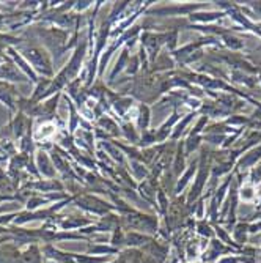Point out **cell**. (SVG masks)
I'll list each match as a JSON object with an SVG mask.
<instances>
[{
    "mask_svg": "<svg viewBox=\"0 0 261 263\" xmlns=\"http://www.w3.org/2000/svg\"><path fill=\"white\" fill-rule=\"evenodd\" d=\"M42 54H45V52H41L39 49H32V51L28 49V51H25V57L33 63V66L36 69L42 71L45 74H51V71H52L51 69V63H49V60Z\"/></svg>",
    "mask_w": 261,
    "mask_h": 263,
    "instance_id": "1",
    "label": "cell"
},
{
    "mask_svg": "<svg viewBox=\"0 0 261 263\" xmlns=\"http://www.w3.org/2000/svg\"><path fill=\"white\" fill-rule=\"evenodd\" d=\"M21 263H41V255L36 246H32L21 255Z\"/></svg>",
    "mask_w": 261,
    "mask_h": 263,
    "instance_id": "2",
    "label": "cell"
},
{
    "mask_svg": "<svg viewBox=\"0 0 261 263\" xmlns=\"http://www.w3.org/2000/svg\"><path fill=\"white\" fill-rule=\"evenodd\" d=\"M13 96H14V89H13V87H8L7 84H0V99H2L4 103L8 107H11V109L14 107Z\"/></svg>",
    "mask_w": 261,
    "mask_h": 263,
    "instance_id": "3",
    "label": "cell"
},
{
    "mask_svg": "<svg viewBox=\"0 0 261 263\" xmlns=\"http://www.w3.org/2000/svg\"><path fill=\"white\" fill-rule=\"evenodd\" d=\"M38 163H39V169H41V172L45 173V175H48V177H52L54 175V172H52V169H51V166H49V161H48V158H46V153H39V156H38Z\"/></svg>",
    "mask_w": 261,
    "mask_h": 263,
    "instance_id": "4",
    "label": "cell"
}]
</instances>
